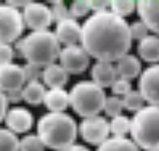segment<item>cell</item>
<instances>
[{"label": "cell", "mask_w": 159, "mask_h": 151, "mask_svg": "<svg viewBox=\"0 0 159 151\" xmlns=\"http://www.w3.org/2000/svg\"><path fill=\"white\" fill-rule=\"evenodd\" d=\"M131 40L125 18L112 11L93 13L82 25V46L100 62H117L127 55Z\"/></svg>", "instance_id": "1"}, {"label": "cell", "mask_w": 159, "mask_h": 151, "mask_svg": "<svg viewBox=\"0 0 159 151\" xmlns=\"http://www.w3.org/2000/svg\"><path fill=\"white\" fill-rule=\"evenodd\" d=\"M37 131L44 145L56 150L73 145L76 137L75 122L65 112H48L42 115L37 124Z\"/></svg>", "instance_id": "2"}, {"label": "cell", "mask_w": 159, "mask_h": 151, "mask_svg": "<svg viewBox=\"0 0 159 151\" xmlns=\"http://www.w3.org/2000/svg\"><path fill=\"white\" fill-rule=\"evenodd\" d=\"M22 40L23 57L28 61V64L40 68L48 67L59 57L60 42L56 34L50 30L32 32Z\"/></svg>", "instance_id": "3"}, {"label": "cell", "mask_w": 159, "mask_h": 151, "mask_svg": "<svg viewBox=\"0 0 159 151\" xmlns=\"http://www.w3.org/2000/svg\"><path fill=\"white\" fill-rule=\"evenodd\" d=\"M130 133L143 150L159 151V106L149 105L135 112Z\"/></svg>", "instance_id": "4"}, {"label": "cell", "mask_w": 159, "mask_h": 151, "mask_svg": "<svg viewBox=\"0 0 159 151\" xmlns=\"http://www.w3.org/2000/svg\"><path fill=\"white\" fill-rule=\"evenodd\" d=\"M70 105L81 117H95L104 108L107 96L101 86L93 81L83 80L70 90Z\"/></svg>", "instance_id": "5"}, {"label": "cell", "mask_w": 159, "mask_h": 151, "mask_svg": "<svg viewBox=\"0 0 159 151\" xmlns=\"http://www.w3.org/2000/svg\"><path fill=\"white\" fill-rule=\"evenodd\" d=\"M24 16L17 8L10 4L0 6V40L1 43H10L20 36L24 30Z\"/></svg>", "instance_id": "6"}, {"label": "cell", "mask_w": 159, "mask_h": 151, "mask_svg": "<svg viewBox=\"0 0 159 151\" xmlns=\"http://www.w3.org/2000/svg\"><path fill=\"white\" fill-rule=\"evenodd\" d=\"M110 123L100 115L86 118L80 124V134L90 145H101L109 138Z\"/></svg>", "instance_id": "7"}, {"label": "cell", "mask_w": 159, "mask_h": 151, "mask_svg": "<svg viewBox=\"0 0 159 151\" xmlns=\"http://www.w3.org/2000/svg\"><path fill=\"white\" fill-rule=\"evenodd\" d=\"M60 65L70 74H81L89 65V54L78 44L67 46L59 54Z\"/></svg>", "instance_id": "8"}, {"label": "cell", "mask_w": 159, "mask_h": 151, "mask_svg": "<svg viewBox=\"0 0 159 151\" xmlns=\"http://www.w3.org/2000/svg\"><path fill=\"white\" fill-rule=\"evenodd\" d=\"M25 25L34 32L45 30L53 22L52 11L41 2L30 1L23 10Z\"/></svg>", "instance_id": "9"}, {"label": "cell", "mask_w": 159, "mask_h": 151, "mask_svg": "<svg viewBox=\"0 0 159 151\" xmlns=\"http://www.w3.org/2000/svg\"><path fill=\"white\" fill-rule=\"evenodd\" d=\"M139 91L147 103L159 106V64L147 67L140 76Z\"/></svg>", "instance_id": "10"}, {"label": "cell", "mask_w": 159, "mask_h": 151, "mask_svg": "<svg viewBox=\"0 0 159 151\" xmlns=\"http://www.w3.org/2000/svg\"><path fill=\"white\" fill-rule=\"evenodd\" d=\"M25 81L24 69L20 66L11 63L0 67V88L6 93L22 89Z\"/></svg>", "instance_id": "11"}, {"label": "cell", "mask_w": 159, "mask_h": 151, "mask_svg": "<svg viewBox=\"0 0 159 151\" xmlns=\"http://www.w3.org/2000/svg\"><path fill=\"white\" fill-rule=\"evenodd\" d=\"M6 125L13 133H25L34 124V115L24 107L11 108L4 118Z\"/></svg>", "instance_id": "12"}, {"label": "cell", "mask_w": 159, "mask_h": 151, "mask_svg": "<svg viewBox=\"0 0 159 151\" xmlns=\"http://www.w3.org/2000/svg\"><path fill=\"white\" fill-rule=\"evenodd\" d=\"M56 36L59 42L67 46H74L81 41L82 26L73 17L67 18L56 25Z\"/></svg>", "instance_id": "13"}, {"label": "cell", "mask_w": 159, "mask_h": 151, "mask_svg": "<svg viewBox=\"0 0 159 151\" xmlns=\"http://www.w3.org/2000/svg\"><path fill=\"white\" fill-rule=\"evenodd\" d=\"M137 9L141 20L148 29L159 34V1L140 0L137 2Z\"/></svg>", "instance_id": "14"}, {"label": "cell", "mask_w": 159, "mask_h": 151, "mask_svg": "<svg viewBox=\"0 0 159 151\" xmlns=\"http://www.w3.org/2000/svg\"><path fill=\"white\" fill-rule=\"evenodd\" d=\"M90 75L93 77V81L101 88L112 86V84L117 79L116 68L111 63L100 62V61L93 65Z\"/></svg>", "instance_id": "15"}, {"label": "cell", "mask_w": 159, "mask_h": 151, "mask_svg": "<svg viewBox=\"0 0 159 151\" xmlns=\"http://www.w3.org/2000/svg\"><path fill=\"white\" fill-rule=\"evenodd\" d=\"M70 104V95L64 89H51L46 92L44 105L51 112H62Z\"/></svg>", "instance_id": "16"}, {"label": "cell", "mask_w": 159, "mask_h": 151, "mask_svg": "<svg viewBox=\"0 0 159 151\" xmlns=\"http://www.w3.org/2000/svg\"><path fill=\"white\" fill-rule=\"evenodd\" d=\"M68 79V71L61 65L52 64L43 70V81L51 89H62Z\"/></svg>", "instance_id": "17"}, {"label": "cell", "mask_w": 159, "mask_h": 151, "mask_svg": "<svg viewBox=\"0 0 159 151\" xmlns=\"http://www.w3.org/2000/svg\"><path fill=\"white\" fill-rule=\"evenodd\" d=\"M116 71L119 78L126 80H132L139 76L141 71V63L137 56L127 54L123 56L116 64Z\"/></svg>", "instance_id": "18"}, {"label": "cell", "mask_w": 159, "mask_h": 151, "mask_svg": "<svg viewBox=\"0 0 159 151\" xmlns=\"http://www.w3.org/2000/svg\"><path fill=\"white\" fill-rule=\"evenodd\" d=\"M138 53L145 62H159V37L148 35L142 39L138 44Z\"/></svg>", "instance_id": "19"}, {"label": "cell", "mask_w": 159, "mask_h": 151, "mask_svg": "<svg viewBox=\"0 0 159 151\" xmlns=\"http://www.w3.org/2000/svg\"><path fill=\"white\" fill-rule=\"evenodd\" d=\"M96 151H140V149L139 146L129 138L113 136L99 145Z\"/></svg>", "instance_id": "20"}, {"label": "cell", "mask_w": 159, "mask_h": 151, "mask_svg": "<svg viewBox=\"0 0 159 151\" xmlns=\"http://www.w3.org/2000/svg\"><path fill=\"white\" fill-rule=\"evenodd\" d=\"M45 95V88H44V85L40 81L27 82L25 88L23 89L24 100L27 104L32 106H37L40 105L41 103H44Z\"/></svg>", "instance_id": "21"}, {"label": "cell", "mask_w": 159, "mask_h": 151, "mask_svg": "<svg viewBox=\"0 0 159 151\" xmlns=\"http://www.w3.org/2000/svg\"><path fill=\"white\" fill-rule=\"evenodd\" d=\"M20 141L9 129H0V151H18Z\"/></svg>", "instance_id": "22"}, {"label": "cell", "mask_w": 159, "mask_h": 151, "mask_svg": "<svg viewBox=\"0 0 159 151\" xmlns=\"http://www.w3.org/2000/svg\"><path fill=\"white\" fill-rule=\"evenodd\" d=\"M110 129L114 136L125 137V135L131 129V120L126 115H117L110 122Z\"/></svg>", "instance_id": "23"}, {"label": "cell", "mask_w": 159, "mask_h": 151, "mask_svg": "<svg viewBox=\"0 0 159 151\" xmlns=\"http://www.w3.org/2000/svg\"><path fill=\"white\" fill-rule=\"evenodd\" d=\"M145 100L143 98L140 91L131 90L129 93H127L125 96H123L124 108H126L129 111H139L143 108V104Z\"/></svg>", "instance_id": "24"}, {"label": "cell", "mask_w": 159, "mask_h": 151, "mask_svg": "<svg viewBox=\"0 0 159 151\" xmlns=\"http://www.w3.org/2000/svg\"><path fill=\"white\" fill-rule=\"evenodd\" d=\"M110 8L114 14L123 17L129 15L134 11V9L137 8V2L133 0H113L111 1Z\"/></svg>", "instance_id": "25"}, {"label": "cell", "mask_w": 159, "mask_h": 151, "mask_svg": "<svg viewBox=\"0 0 159 151\" xmlns=\"http://www.w3.org/2000/svg\"><path fill=\"white\" fill-rule=\"evenodd\" d=\"M45 145L38 135L29 134L20 140V151H44Z\"/></svg>", "instance_id": "26"}, {"label": "cell", "mask_w": 159, "mask_h": 151, "mask_svg": "<svg viewBox=\"0 0 159 151\" xmlns=\"http://www.w3.org/2000/svg\"><path fill=\"white\" fill-rule=\"evenodd\" d=\"M123 108H124L123 98L118 97V96H116V95H112V96L107 97L103 110L106 111L107 115H109V117H111L112 119H113V118L121 114Z\"/></svg>", "instance_id": "27"}, {"label": "cell", "mask_w": 159, "mask_h": 151, "mask_svg": "<svg viewBox=\"0 0 159 151\" xmlns=\"http://www.w3.org/2000/svg\"><path fill=\"white\" fill-rule=\"evenodd\" d=\"M51 3L54 4L51 9L52 11V16H53V21L54 22H61L64 20L72 17L70 10L66 7V4L62 1H51Z\"/></svg>", "instance_id": "28"}, {"label": "cell", "mask_w": 159, "mask_h": 151, "mask_svg": "<svg viewBox=\"0 0 159 151\" xmlns=\"http://www.w3.org/2000/svg\"><path fill=\"white\" fill-rule=\"evenodd\" d=\"M70 13H71L72 17H81V16L86 15L90 9L89 0H75L72 1L70 4Z\"/></svg>", "instance_id": "29"}, {"label": "cell", "mask_w": 159, "mask_h": 151, "mask_svg": "<svg viewBox=\"0 0 159 151\" xmlns=\"http://www.w3.org/2000/svg\"><path fill=\"white\" fill-rule=\"evenodd\" d=\"M129 29L132 39L140 40L141 41L142 39H144V38L148 36L147 34H148L149 29L143 21H135V22L131 23L129 25Z\"/></svg>", "instance_id": "30"}, {"label": "cell", "mask_w": 159, "mask_h": 151, "mask_svg": "<svg viewBox=\"0 0 159 151\" xmlns=\"http://www.w3.org/2000/svg\"><path fill=\"white\" fill-rule=\"evenodd\" d=\"M112 93L116 96L123 95L125 96L127 93H129L131 91V84H130L129 80L123 79V78H118L115 80L113 84L111 86Z\"/></svg>", "instance_id": "31"}, {"label": "cell", "mask_w": 159, "mask_h": 151, "mask_svg": "<svg viewBox=\"0 0 159 151\" xmlns=\"http://www.w3.org/2000/svg\"><path fill=\"white\" fill-rule=\"evenodd\" d=\"M25 74V79L27 82H32V81H39L40 78L43 79V71H41L40 67L38 66L31 65V64H26L23 67Z\"/></svg>", "instance_id": "32"}, {"label": "cell", "mask_w": 159, "mask_h": 151, "mask_svg": "<svg viewBox=\"0 0 159 151\" xmlns=\"http://www.w3.org/2000/svg\"><path fill=\"white\" fill-rule=\"evenodd\" d=\"M14 55H15L14 49L10 44L1 43V46H0V63H1V66L11 64Z\"/></svg>", "instance_id": "33"}, {"label": "cell", "mask_w": 159, "mask_h": 151, "mask_svg": "<svg viewBox=\"0 0 159 151\" xmlns=\"http://www.w3.org/2000/svg\"><path fill=\"white\" fill-rule=\"evenodd\" d=\"M90 9L95 11V13L98 12H104L107 11V7H110L111 1H107V0H89Z\"/></svg>", "instance_id": "34"}, {"label": "cell", "mask_w": 159, "mask_h": 151, "mask_svg": "<svg viewBox=\"0 0 159 151\" xmlns=\"http://www.w3.org/2000/svg\"><path fill=\"white\" fill-rule=\"evenodd\" d=\"M6 95H7V97H8L9 101H10V103H13V104H17L22 100H24V96H23V89L14 90V91H11V92H7Z\"/></svg>", "instance_id": "35"}, {"label": "cell", "mask_w": 159, "mask_h": 151, "mask_svg": "<svg viewBox=\"0 0 159 151\" xmlns=\"http://www.w3.org/2000/svg\"><path fill=\"white\" fill-rule=\"evenodd\" d=\"M0 100H1V108H0V119H1V121H3L4 118H6L7 113H8V106H9V100L8 97H7L6 93H1V95H0Z\"/></svg>", "instance_id": "36"}, {"label": "cell", "mask_w": 159, "mask_h": 151, "mask_svg": "<svg viewBox=\"0 0 159 151\" xmlns=\"http://www.w3.org/2000/svg\"><path fill=\"white\" fill-rule=\"evenodd\" d=\"M57 151H90L88 148H86L85 146L82 145H71L69 147H66L64 149H60Z\"/></svg>", "instance_id": "37"}, {"label": "cell", "mask_w": 159, "mask_h": 151, "mask_svg": "<svg viewBox=\"0 0 159 151\" xmlns=\"http://www.w3.org/2000/svg\"><path fill=\"white\" fill-rule=\"evenodd\" d=\"M30 1H23V0H11V1H6V3L10 4L12 7H15V8H25Z\"/></svg>", "instance_id": "38"}]
</instances>
